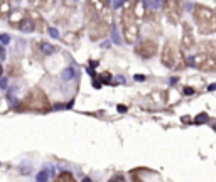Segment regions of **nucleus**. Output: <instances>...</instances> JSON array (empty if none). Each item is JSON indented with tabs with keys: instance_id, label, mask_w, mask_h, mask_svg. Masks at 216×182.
<instances>
[{
	"instance_id": "1",
	"label": "nucleus",
	"mask_w": 216,
	"mask_h": 182,
	"mask_svg": "<svg viewBox=\"0 0 216 182\" xmlns=\"http://www.w3.org/2000/svg\"><path fill=\"white\" fill-rule=\"evenodd\" d=\"M193 17L196 22L199 34H213L216 32V12L209 7L198 3L193 10Z\"/></svg>"
},
{
	"instance_id": "2",
	"label": "nucleus",
	"mask_w": 216,
	"mask_h": 182,
	"mask_svg": "<svg viewBox=\"0 0 216 182\" xmlns=\"http://www.w3.org/2000/svg\"><path fill=\"white\" fill-rule=\"evenodd\" d=\"M86 7V17H88V36L91 37V41H100V39H105L111 29V25L107 24L103 19L100 17L98 12L93 10L90 2L85 3Z\"/></svg>"
},
{
	"instance_id": "3",
	"label": "nucleus",
	"mask_w": 216,
	"mask_h": 182,
	"mask_svg": "<svg viewBox=\"0 0 216 182\" xmlns=\"http://www.w3.org/2000/svg\"><path fill=\"white\" fill-rule=\"evenodd\" d=\"M161 61L162 64L169 69H184L186 68V59L184 54H181L177 46L174 41H167L162 47L161 52Z\"/></svg>"
},
{
	"instance_id": "4",
	"label": "nucleus",
	"mask_w": 216,
	"mask_h": 182,
	"mask_svg": "<svg viewBox=\"0 0 216 182\" xmlns=\"http://www.w3.org/2000/svg\"><path fill=\"white\" fill-rule=\"evenodd\" d=\"M120 20H122V34H123V39H125L127 44H135L137 39L140 36V29L137 25V20L133 17V12L130 9V3L123 7L122 10V15H120Z\"/></svg>"
},
{
	"instance_id": "5",
	"label": "nucleus",
	"mask_w": 216,
	"mask_h": 182,
	"mask_svg": "<svg viewBox=\"0 0 216 182\" xmlns=\"http://www.w3.org/2000/svg\"><path fill=\"white\" fill-rule=\"evenodd\" d=\"M20 110H34V111H46L49 110V100L44 91L39 88H32L20 101Z\"/></svg>"
},
{
	"instance_id": "6",
	"label": "nucleus",
	"mask_w": 216,
	"mask_h": 182,
	"mask_svg": "<svg viewBox=\"0 0 216 182\" xmlns=\"http://www.w3.org/2000/svg\"><path fill=\"white\" fill-rule=\"evenodd\" d=\"M189 64L193 68H196L199 71H204V73H215L216 71V56L213 54H196L193 57H189Z\"/></svg>"
},
{
	"instance_id": "7",
	"label": "nucleus",
	"mask_w": 216,
	"mask_h": 182,
	"mask_svg": "<svg viewBox=\"0 0 216 182\" xmlns=\"http://www.w3.org/2000/svg\"><path fill=\"white\" fill-rule=\"evenodd\" d=\"M162 7L165 10L167 19L172 24H179V20L182 19V3L177 0H169V2H162Z\"/></svg>"
},
{
	"instance_id": "8",
	"label": "nucleus",
	"mask_w": 216,
	"mask_h": 182,
	"mask_svg": "<svg viewBox=\"0 0 216 182\" xmlns=\"http://www.w3.org/2000/svg\"><path fill=\"white\" fill-rule=\"evenodd\" d=\"M135 52L140 56V57H144V59L154 57L155 52H157V41H154V39H144L142 42L137 44Z\"/></svg>"
},
{
	"instance_id": "9",
	"label": "nucleus",
	"mask_w": 216,
	"mask_h": 182,
	"mask_svg": "<svg viewBox=\"0 0 216 182\" xmlns=\"http://www.w3.org/2000/svg\"><path fill=\"white\" fill-rule=\"evenodd\" d=\"M196 44V39H194V32H193V25L187 24V22H182V37H181V47L184 51H189L193 49Z\"/></svg>"
},
{
	"instance_id": "10",
	"label": "nucleus",
	"mask_w": 216,
	"mask_h": 182,
	"mask_svg": "<svg viewBox=\"0 0 216 182\" xmlns=\"http://www.w3.org/2000/svg\"><path fill=\"white\" fill-rule=\"evenodd\" d=\"M27 15L31 17L32 24H34V31H39V32L47 31L46 22H44V19H42V15H41V12H39V10H27Z\"/></svg>"
},
{
	"instance_id": "11",
	"label": "nucleus",
	"mask_w": 216,
	"mask_h": 182,
	"mask_svg": "<svg viewBox=\"0 0 216 182\" xmlns=\"http://www.w3.org/2000/svg\"><path fill=\"white\" fill-rule=\"evenodd\" d=\"M27 15V12L25 10H14L10 15H9V22H10V25L12 27H20V24L24 22V19Z\"/></svg>"
},
{
	"instance_id": "12",
	"label": "nucleus",
	"mask_w": 216,
	"mask_h": 182,
	"mask_svg": "<svg viewBox=\"0 0 216 182\" xmlns=\"http://www.w3.org/2000/svg\"><path fill=\"white\" fill-rule=\"evenodd\" d=\"M130 9L133 12L135 20L145 19V2H130Z\"/></svg>"
},
{
	"instance_id": "13",
	"label": "nucleus",
	"mask_w": 216,
	"mask_h": 182,
	"mask_svg": "<svg viewBox=\"0 0 216 182\" xmlns=\"http://www.w3.org/2000/svg\"><path fill=\"white\" fill-rule=\"evenodd\" d=\"M27 12V10H25ZM22 32H32L34 31V24H32V20H31V17L29 15H25V19H24V22L20 24V27H19Z\"/></svg>"
},
{
	"instance_id": "14",
	"label": "nucleus",
	"mask_w": 216,
	"mask_h": 182,
	"mask_svg": "<svg viewBox=\"0 0 216 182\" xmlns=\"http://www.w3.org/2000/svg\"><path fill=\"white\" fill-rule=\"evenodd\" d=\"M10 15V2L2 0L0 2V19H7Z\"/></svg>"
},
{
	"instance_id": "15",
	"label": "nucleus",
	"mask_w": 216,
	"mask_h": 182,
	"mask_svg": "<svg viewBox=\"0 0 216 182\" xmlns=\"http://www.w3.org/2000/svg\"><path fill=\"white\" fill-rule=\"evenodd\" d=\"M54 182H76V179H74V175H73L71 172H61V174L56 177Z\"/></svg>"
},
{
	"instance_id": "16",
	"label": "nucleus",
	"mask_w": 216,
	"mask_h": 182,
	"mask_svg": "<svg viewBox=\"0 0 216 182\" xmlns=\"http://www.w3.org/2000/svg\"><path fill=\"white\" fill-rule=\"evenodd\" d=\"M29 5H32L36 9H46V10H49V9L54 7V2H31Z\"/></svg>"
},
{
	"instance_id": "17",
	"label": "nucleus",
	"mask_w": 216,
	"mask_h": 182,
	"mask_svg": "<svg viewBox=\"0 0 216 182\" xmlns=\"http://www.w3.org/2000/svg\"><path fill=\"white\" fill-rule=\"evenodd\" d=\"M74 76H76V73H74L73 68H68V69H64V71L61 73V78H63L64 81H71V79H74Z\"/></svg>"
},
{
	"instance_id": "18",
	"label": "nucleus",
	"mask_w": 216,
	"mask_h": 182,
	"mask_svg": "<svg viewBox=\"0 0 216 182\" xmlns=\"http://www.w3.org/2000/svg\"><path fill=\"white\" fill-rule=\"evenodd\" d=\"M39 46H41V49H42V52H44V54H53L54 51H56V49H54V46L47 44V42H41Z\"/></svg>"
},
{
	"instance_id": "19",
	"label": "nucleus",
	"mask_w": 216,
	"mask_h": 182,
	"mask_svg": "<svg viewBox=\"0 0 216 182\" xmlns=\"http://www.w3.org/2000/svg\"><path fill=\"white\" fill-rule=\"evenodd\" d=\"M76 39H78V34H74V32H68L66 36L63 37V41H64L66 44H74Z\"/></svg>"
},
{
	"instance_id": "20",
	"label": "nucleus",
	"mask_w": 216,
	"mask_h": 182,
	"mask_svg": "<svg viewBox=\"0 0 216 182\" xmlns=\"http://www.w3.org/2000/svg\"><path fill=\"white\" fill-rule=\"evenodd\" d=\"M47 179H49V174H47V170H41V172L36 175V181H37V182H47Z\"/></svg>"
},
{
	"instance_id": "21",
	"label": "nucleus",
	"mask_w": 216,
	"mask_h": 182,
	"mask_svg": "<svg viewBox=\"0 0 216 182\" xmlns=\"http://www.w3.org/2000/svg\"><path fill=\"white\" fill-rule=\"evenodd\" d=\"M47 32H49V36L54 37V39H57V37H59V32H57V29H54V27H49V29H47Z\"/></svg>"
},
{
	"instance_id": "22",
	"label": "nucleus",
	"mask_w": 216,
	"mask_h": 182,
	"mask_svg": "<svg viewBox=\"0 0 216 182\" xmlns=\"http://www.w3.org/2000/svg\"><path fill=\"white\" fill-rule=\"evenodd\" d=\"M0 42L2 44H9L10 42V36L9 34H0Z\"/></svg>"
},
{
	"instance_id": "23",
	"label": "nucleus",
	"mask_w": 216,
	"mask_h": 182,
	"mask_svg": "<svg viewBox=\"0 0 216 182\" xmlns=\"http://www.w3.org/2000/svg\"><path fill=\"white\" fill-rule=\"evenodd\" d=\"M108 182H125V177H123L122 174H118L117 177H111V179H110Z\"/></svg>"
},
{
	"instance_id": "24",
	"label": "nucleus",
	"mask_w": 216,
	"mask_h": 182,
	"mask_svg": "<svg viewBox=\"0 0 216 182\" xmlns=\"http://www.w3.org/2000/svg\"><path fill=\"white\" fill-rule=\"evenodd\" d=\"M184 94H187V96H191V94H194V90H193L191 86H186V88H184Z\"/></svg>"
},
{
	"instance_id": "25",
	"label": "nucleus",
	"mask_w": 216,
	"mask_h": 182,
	"mask_svg": "<svg viewBox=\"0 0 216 182\" xmlns=\"http://www.w3.org/2000/svg\"><path fill=\"white\" fill-rule=\"evenodd\" d=\"M206 118H208V116H206V113H201L199 116H196V122H198V123H201V122H204Z\"/></svg>"
},
{
	"instance_id": "26",
	"label": "nucleus",
	"mask_w": 216,
	"mask_h": 182,
	"mask_svg": "<svg viewBox=\"0 0 216 182\" xmlns=\"http://www.w3.org/2000/svg\"><path fill=\"white\" fill-rule=\"evenodd\" d=\"M7 86H9V81L7 79H0V88L2 90H7Z\"/></svg>"
},
{
	"instance_id": "27",
	"label": "nucleus",
	"mask_w": 216,
	"mask_h": 182,
	"mask_svg": "<svg viewBox=\"0 0 216 182\" xmlns=\"http://www.w3.org/2000/svg\"><path fill=\"white\" fill-rule=\"evenodd\" d=\"M133 79H135V81H145V76L144 74H135Z\"/></svg>"
},
{
	"instance_id": "28",
	"label": "nucleus",
	"mask_w": 216,
	"mask_h": 182,
	"mask_svg": "<svg viewBox=\"0 0 216 182\" xmlns=\"http://www.w3.org/2000/svg\"><path fill=\"white\" fill-rule=\"evenodd\" d=\"M118 111H120V113H125V111H127V108L123 106V105H118Z\"/></svg>"
},
{
	"instance_id": "29",
	"label": "nucleus",
	"mask_w": 216,
	"mask_h": 182,
	"mask_svg": "<svg viewBox=\"0 0 216 182\" xmlns=\"http://www.w3.org/2000/svg\"><path fill=\"white\" fill-rule=\"evenodd\" d=\"M208 90H209V91H215V90H216V83L209 84V86H208Z\"/></svg>"
},
{
	"instance_id": "30",
	"label": "nucleus",
	"mask_w": 216,
	"mask_h": 182,
	"mask_svg": "<svg viewBox=\"0 0 216 182\" xmlns=\"http://www.w3.org/2000/svg\"><path fill=\"white\" fill-rule=\"evenodd\" d=\"M0 56L3 57V47H2V46H0Z\"/></svg>"
},
{
	"instance_id": "31",
	"label": "nucleus",
	"mask_w": 216,
	"mask_h": 182,
	"mask_svg": "<svg viewBox=\"0 0 216 182\" xmlns=\"http://www.w3.org/2000/svg\"><path fill=\"white\" fill-rule=\"evenodd\" d=\"M83 182H91V179L90 177H86V179H83Z\"/></svg>"
},
{
	"instance_id": "32",
	"label": "nucleus",
	"mask_w": 216,
	"mask_h": 182,
	"mask_svg": "<svg viewBox=\"0 0 216 182\" xmlns=\"http://www.w3.org/2000/svg\"><path fill=\"white\" fill-rule=\"evenodd\" d=\"M2 73H3V68H2V64H0V78H2Z\"/></svg>"
}]
</instances>
